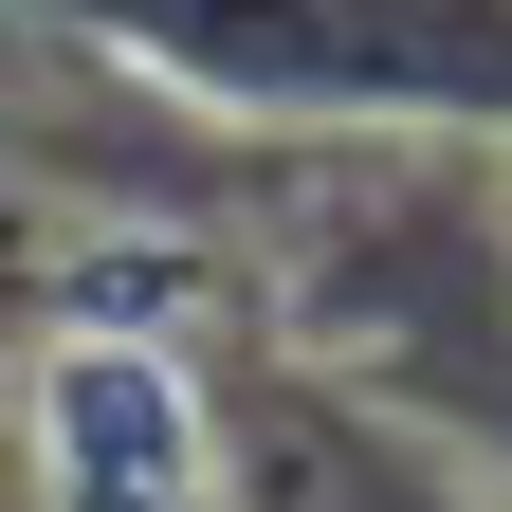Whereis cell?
<instances>
[{"label": "cell", "instance_id": "6da1fadb", "mask_svg": "<svg viewBox=\"0 0 512 512\" xmlns=\"http://www.w3.org/2000/svg\"><path fill=\"white\" fill-rule=\"evenodd\" d=\"M55 494L74 512H202V439H183V384L147 348H92L55 384Z\"/></svg>", "mask_w": 512, "mask_h": 512}]
</instances>
